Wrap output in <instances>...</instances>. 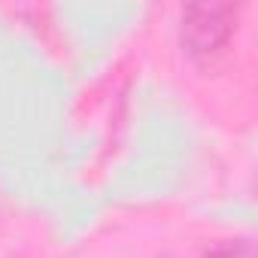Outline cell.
<instances>
[{
    "label": "cell",
    "instance_id": "6da1fadb",
    "mask_svg": "<svg viewBox=\"0 0 258 258\" xmlns=\"http://www.w3.org/2000/svg\"><path fill=\"white\" fill-rule=\"evenodd\" d=\"M234 4H191L182 13V46L195 61L219 58L237 31Z\"/></svg>",
    "mask_w": 258,
    "mask_h": 258
},
{
    "label": "cell",
    "instance_id": "7a4b0ae2",
    "mask_svg": "<svg viewBox=\"0 0 258 258\" xmlns=\"http://www.w3.org/2000/svg\"><path fill=\"white\" fill-rule=\"evenodd\" d=\"M207 258H255V246L252 240H222L207 252Z\"/></svg>",
    "mask_w": 258,
    "mask_h": 258
}]
</instances>
